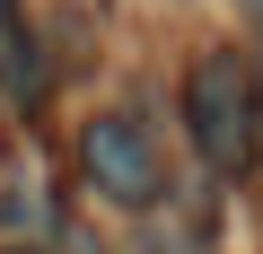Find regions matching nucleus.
I'll return each instance as SVG.
<instances>
[{"label": "nucleus", "instance_id": "3", "mask_svg": "<svg viewBox=\"0 0 263 254\" xmlns=\"http://www.w3.org/2000/svg\"><path fill=\"white\" fill-rule=\"evenodd\" d=\"M246 18H254V27H263V0H246Z\"/></svg>", "mask_w": 263, "mask_h": 254}, {"label": "nucleus", "instance_id": "1", "mask_svg": "<svg viewBox=\"0 0 263 254\" xmlns=\"http://www.w3.org/2000/svg\"><path fill=\"white\" fill-rule=\"evenodd\" d=\"M184 132H193L211 175H246L254 167L263 123H254V70L237 53H219V44L193 53V70H184Z\"/></svg>", "mask_w": 263, "mask_h": 254}, {"label": "nucleus", "instance_id": "5", "mask_svg": "<svg viewBox=\"0 0 263 254\" xmlns=\"http://www.w3.org/2000/svg\"><path fill=\"white\" fill-rule=\"evenodd\" d=\"M0 18H18V0H0Z\"/></svg>", "mask_w": 263, "mask_h": 254}, {"label": "nucleus", "instance_id": "2", "mask_svg": "<svg viewBox=\"0 0 263 254\" xmlns=\"http://www.w3.org/2000/svg\"><path fill=\"white\" fill-rule=\"evenodd\" d=\"M79 167H88V184L105 193V202H123V210H149L158 193H167V175H158V149H149V132L132 114H97L88 132H79Z\"/></svg>", "mask_w": 263, "mask_h": 254}, {"label": "nucleus", "instance_id": "6", "mask_svg": "<svg viewBox=\"0 0 263 254\" xmlns=\"http://www.w3.org/2000/svg\"><path fill=\"white\" fill-rule=\"evenodd\" d=\"M254 123H263V88H254Z\"/></svg>", "mask_w": 263, "mask_h": 254}, {"label": "nucleus", "instance_id": "4", "mask_svg": "<svg viewBox=\"0 0 263 254\" xmlns=\"http://www.w3.org/2000/svg\"><path fill=\"white\" fill-rule=\"evenodd\" d=\"M0 254H44V245H0Z\"/></svg>", "mask_w": 263, "mask_h": 254}]
</instances>
